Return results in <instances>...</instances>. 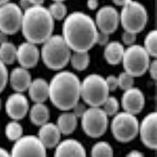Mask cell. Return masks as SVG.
<instances>
[{"mask_svg":"<svg viewBox=\"0 0 157 157\" xmlns=\"http://www.w3.org/2000/svg\"><path fill=\"white\" fill-rule=\"evenodd\" d=\"M62 36L74 52H88L96 44L98 30L89 15L75 11L67 15L62 27Z\"/></svg>","mask_w":157,"mask_h":157,"instance_id":"cell-1","label":"cell"},{"mask_svg":"<svg viewBox=\"0 0 157 157\" xmlns=\"http://www.w3.org/2000/svg\"><path fill=\"white\" fill-rule=\"evenodd\" d=\"M81 98V81L70 71H62L55 74L49 82V98L56 107L68 111Z\"/></svg>","mask_w":157,"mask_h":157,"instance_id":"cell-2","label":"cell"},{"mask_svg":"<svg viewBox=\"0 0 157 157\" xmlns=\"http://www.w3.org/2000/svg\"><path fill=\"white\" fill-rule=\"evenodd\" d=\"M54 29V20L43 5L23 11L21 29L27 41L36 45L43 44L53 35Z\"/></svg>","mask_w":157,"mask_h":157,"instance_id":"cell-3","label":"cell"},{"mask_svg":"<svg viewBox=\"0 0 157 157\" xmlns=\"http://www.w3.org/2000/svg\"><path fill=\"white\" fill-rule=\"evenodd\" d=\"M71 50L61 35H52L43 44L40 55L45 65L50 69H63L70 62Z\"/></svg>","mask_w":157,"mask_h":157,"instance_id":"cell-4","label":"cell"},{"mask_svg":"<svg viewBox=\"0 0 157 157\" xmlns=\"http://www.w3.org/2000/svg\"><path fill=\"white\" fill-rule=\"evenodd\" d=\"M109 94L105 78L101 75L91 74L81 82V97L92 107H100Z\"/></svg>","mask_w":157,"mask_h":157,"instance_id":"cell-5","label":"cell"},{"mask_svg":"<svg viewBox=\"0 0 157 157\" xmlns=\"http://www.w3.org/2000/svg\"><path fill=\"white\" fill-rule=\"evenodd\" d=\"M148 21L147 9L141 3L127 0L120 13V23L125 31L137 34L144 29Z\"/></svg>","mask_w":157,"mask_h":157,"instance_id":"cell-6","label":"cell"},{"mask_svg":"<svg viewBox=\"0 0 157 157\" xmlns=\"http://www.w3.org/2000/svg\"><path fill=\"white\" fill-rule=\"evenodd\" d=\"M150 56L141 45L134 44L125 49L122 59L124 69L134 78L140 77L148 70Z\"/></svg>","mask_w":157,"mask_h":157,"instance_id":"cell-7","label":"cell"},{"mask_svg":"<svg viewBox=\"0 0 157 157\" xmlns=\"http://www.w3.org/2000/svg\"><path fill=\"white\" fill-rule=\"evenodd\" d=\"M139 121L135 115L118 112L111 121V131L115 138L121 143H128L138 134Z\"/></svg>","mask_w":157,"mask_h":157,"instance_id":"cell-8","label":"cell"},{"mask_svg":"<svg viewBox=\"0 0 157 157\" xmlns=\"http://www.w3.org/2000/svg\"><path fill=\"white\" fill-rule=\"evenodd\" d=\"M81 118V126L87 136L98 138L104 134L108 125V116L102 108H87Z\"/></svg>","mask_w":157,"mask_h":157,"instance_id":"cell-9","label":"cell"},{"mask_svg":"<svg viewBox=\"0 0 157 157\" xmlns=\"http://www.w3.org/2000/svg\"><path fill=\"white\" fill-rule=\"evenodd\" d=\"M23 11L14 2L7 1L0 7V32L7 35L17 33L21 27Z\"/></svg>","mask_w":157,"mask_h":157,"instance_id":"cell-10","label":"cell"},{"mask_svg":"<svg viewBox=\"0 0 157 157\" xmlns=\"http://www.w3.org/2000/svg\"><path fill=\"white\" fill-rule=\"evenodd\" d=\"M47 148L37 136H23L15 142L11 157H47Z\"/></svg>","mask_w":157,"mask_h":157,"instance_id":"cell-11","label":"cell"},{"mask_svg":"<svg viewBox=\"0 0 157 157\" xmlns=\"http://www.w3.org/2000/svg\"><path fill=\"white\" fill-rule=\"evenodd\" d=\"M95 22L98 31L110 35L120 24V13L112 6H104L97 11Z\"/></svg>","mask_w":157,"mask_h":157,"instance_id":"cell-12","label":"cell"},{"mask_svg":"<svg viewBox=\"0 0 157 157\" xmlns=\"http://www.w3.org/2000/svg\"><path fill=\"white\" fill-rule=\"evenodd\" d=\"M157 114L151 112L145 116L139 124L138 134L143 144L148 148L155 150L157 147Z\"/></svg>","mask_w":157,"mask_h":157,"instance_id":"cell-13","label":"cell"},{"mask_svg":"<svg viewBox=\"0 0 157 157\" xmlns=\"http://www.w3.org/2000/svg\"><path fill=\"white\" fill-rule=\"evenodd\" d=\"M29 110L27 98L21 93L11 94L6 102V111L13 120L18 121L24 118Z\"/></svg>","mask_w":157,"mask_h":157,"instance_id":"cell-14","label":"cell"},{"mask_svg":"<svg viewBox=\"0 0 157 157\" xmlns=\"http://www.w3.org/2000/svg\"><path fill=\"white\" fill-rule=\"evenodd\" d=\"M121 105L124 111L135 115L139 114L145 105L144 93L134 86L124 91L122 95Z\"/></svg>","mask_w":157,"mask_h":157,"instance_id":"cell-15","label":"cell"},{"mask_svg":"<svg viewBox=\"0 0 157 157\" xmlns=\"http://www.w3.org/2000/svg\"><path fill=\"white\" fill-rule=\"evenodd\" d=\"M40 57V51L35 44L26 41L17 47L16 60L24 68L28 70L36 67Z\"/></svg>","mask_w":157,"mask_h":157,"instance_id":"cell-16","label":"cell"},{"mask_svg":"<svg viewBox=\"0 0 157 157\" xmlns=\"http://www.w3.org/2000/svg\"><path fill=\"white\" fill-rule=\"evenodd\" d=\"M54 157H86L82 144L74 139H67L56 148Z\"/></svg>","mask_w":157,"mask_h":157,"instance_id":"cell-17","label":"cell"},{"mask_svg":"<svg viewBox=\"0 0 157 157\" xmlns=\"http://www.w3.org/2000/svg\"><path fill=\"white\" fill-rule=\"evenodd\" d=\"M61 135L56 124L48 122L40 126L37 137L47 149L56 148L61 142Z\"/></svg>","mask_w":157,"mask_h":157,"instance_id":"cell-18","label":"cell"},{"mask_svg":"<svg viewBox=\"0 0 157 157\" xmlns=\"http://www.w3.org/2000/svg\"><path fill=\"white\" fill-rule=\"evenodd\" d=\"M8 81L16 93H22L28 90L33 79L27 69L18 67L14 68L10 72Z\"/></svg>","mask_w":157,"mask_h":157,"instance_id":"cell-19","label":"cell"},{"mask_svg":"<svg viewBox=\"0 0 157 157\" xmlns=\"http://www.w3.org/2000/svg\"><path fill=\"white\" fill-rule=\"evenodd\" d=\"M28 91L33 101L35 103H44L49 98V83L41 78L33 79Z\"/></svg>","mask_w":157,"mask_h":157,"instance_id":"cell-20","label":"cell"},{"mask_svg":"<svg viewBox=\"0 0 157 157\" xmlns=\"http://www.w3.org/2000/svg\"><path fill=\"white\" fill-rule=\"evenodd\" d=\"M125 48L121 43L117 41H109L105 46L104 56L108 63L117 65L122 62Z\"/></svg>","mask_w":157,"mask_h":157,"instance_id":"cell-21","label":"cell"},{"mask_svg":"<svg viewBox=\"0 0 157 157\" xmlns=\"http://www.w3.org/2000/svg\"><path fill=\"white\" fill-rule=\"evenodd\" d=\"M78 118L72 112L65 111L58 116L56 125L61 134L67 136L75 130Z\"/></svg>","mask_w":157,"mask_h":157,"instance_id":"cell-22","label":"cell"},{"mask_svg":"<svg viewBox=\"0 0 157 157\" xmlns=\"http://www.w3.org/2000/svg\"><path fill=\"white\" fill-rule=\"evenodd\" d=\"M49 108L44 103H35L29 109V118L31 122L37 126L47 123L50 119Z\"/></svg>","mask_w":157,"mask_h":157,"instance_id":"cell-23","label":"cell"},{"mask_svg":"<svg viewBox=\"0 0 157 157\" xmlns=\"http://www.w3.org/2000/svg\"><path fill=\"white\" fill-rule=\"evenodd\" d=\"M17 59V47L10 41L0 44V61L4 64H12Z\"/></svg>","mask_w":157,"mask_h":157,"instance_id":"cell-24","label":"cell"},{"mask_svg":"<svg viewBox=\"0 0 157 157\" xmlns=\"http://www.w3.org/2000/svg\"><path fill=\"white\" fill-rule=\"evenodd\" d=\"M70 62L74 69L83 71L90 64V56L88 52H73Z\"/></svg>","mask_w":157,"mask_h":157,"instance_id":"cell-25","label":"cell"},{"mask_svg":"<svg viewBox=\"0 0 157 157\" xmlns=\"http://www.w3.org/2000/svg\"><path fill=\"white\" fill-rule=\"evenodd\" d=\"M5 134L9 140L15 142L23 136L22 126L18 121L9 122L6 125Z\"/></svg>","mask_w":157,"mask_h":157,"instance_id":"cell-26","label":"cell"},{"mask_svg":"<svg viewBox=\"0 0 157 157\" xmlns=\"http://www.w3.org/2000/svg\"><path fill=\"white\" fill-rule=\"evenodd\" d=\"M91 157H113L114 151L111 145L105 141H100L93 145Z\"/></svg>","mask_w":157,"mask_h":157,"instance_id":"cell-27","label":"cell"},{"mask_svg":"<svg viewBox=\"0 0 157 157\" xmlns=\"http://www.w3.org/2000/svg\"><path fill=\"white\" fill-rule=\"evenodd\" d=\"M48 10L54 20H62L67 17V7L63 1H58L52 2Z\"/></svg>","mask_w":157,"mask_h":157,"instance_id":"cell-28","label":"cell"},{"mask_svg":"<svg viewBox=\"0 0 157 157\" xmlns=\"http://www.w3.org/2000/svg\"><path fill=\"white\" fill-rule=\"evenodd\" d=\"M157 30L150 31L145 37L144 45L143 46L150 56L154 58L157 57Z\"/></svg>","mask_w":157,"mask_h":157,"instance_id":"cell-29","label":"cell"},{"mask_svg":"<svg viewBox=\"0 0 157 157\" xmlns=\"http://www.w3.org/2000/svg\"><path fill=\"white\" fill-rule=\"evenodd\" d=\"M102 106V109L108 117L114 116L118 113L120 103L116 97L109 95Z\"/></svg>","mask_w":157,"mask_h":157,"instance_id":"cell-30","label":"cell"},{"mask_svg":"<svg viewBox=\"0 0 157 157\" xmlns=\"http://www.w3.org/2000/svg\"><path fill=\"white\" fill-rule=\"evenodd\" d=\"M118 81V87L124 91L128 90L134 86V77L126 71L121 72L117 77Z\"/></svg>","mask_w":157,"mask_h":157,"instance_id":"cell-31","label":"cell"},{"mask_svg":"<svg viewBox=\"0 0 157 157\" xmlns=\"http://www.w3.org/2000/svg\"><path fill=\"white\" fill-rule=\"evenodd\" d=\"M9 79V73L6 65L0 61V93H1L7 84Z\"/></svg>","mask_w":157,"mask_h":157,"instance_id":"cell-32","label":"cell"},{"mask_svg":"<svg viewBox=\"0 0 157 157\" xmlns=\"http://www.w3.org/2000/svg\"><path fill=\"white\" fill-rule=\"evenodd\" d=\"M121 38L124 44L129 47L135 44L136 40V34L125 31L122 34Z\"/></svg>","mask_w":157,"mask_h":157,"instance_id":"cell-33","label":"cell"},{"mask_svg":"<svg viewBox=\"0 0 157 157\" xmlns=\"http://www.w3.org/2000/svg\"><path fill=\"white\" fill-rule=\"evenodd\" d=\"M105 81L109 92L114 91L118 87V78L114 75H109L106 77Z\"/></svg>","mask_w":157,"mask_h":157,"instance_id":"cell-34","label":"cell"},{"mask_svg":"<svg viewBox=\"0 0 157 157\" xmlns=\"http://www.w3.org/2000/svg\"><path fill=\"white\" fill-rule=\"evenodd\" d=\"M87 108L84 103L81 102H78L72 108V113L75 115L78 118H81L82 115L86 113Z\"/></svg>","mask_w":157,"mask_h":157,"instance_id":"cell-35","label":"cell"},{"mask_svg":"<svg viewBox=\"0 0 157 157\" xmlns=\"http://www.w3.org/2000/svg\"><path fill=\"white\" fill-rule=\"evenodd\" d=\"M109 42V35L106 33L98 31L97 37L96 44H98L101 46H105Z\"/></svg>","mask_w":157,"mask_h":157,"instance_id":"cell-36","label":"cell"},{"mask_svg":"<svg viewBox=\"0 0 157 157\" xmlns=\"http://www.w3.org/2000/svg\"><path fill=\"white\" fill-rule=\"evenodd\" d=\"M148 70L149 71L151 78L154 80H156L157 77V59H155L153 61H150V64L148 68Z\"/></svg>","mask_w":157,"mask_h":157,"instance_id":"cell-37","label":"cell"},{"mask_svg":"<svg viewBox=\"0 0 157 157\" xmlns=\"http://www.w3.org/2000/svg\"><path fill=\"white\" fill-rule=\"evenodd\" d=\"M99 3L97 0H90L86 2V6L88 8L91 10H94L98 7Z\"/></svg>","mask_w":157,"mask_h":157,"instance_id":"cell-38","label":"cell"},{"mask_svg":"<svg viewBox=\"0 0 157 157\" xmlns=\"http://www.w3.org/2000/svg\"><path fill=\"white\" fill-rule=\"evenodd\" d=\"M126 157H145L143 153L138 150H132L128 153Z\"/></svg>","mask_w":157,"mask_h":157,"instance_id":"cell-39","label":"cell"},{"mask_svg":"<svg viewBox=\"0 0 157 157\" xmlns=\"http://www.w3.org/2000/svg\"><path fill=\"white\" fill-rule=\"evenodd\" d=\"M0 157H11L10 153L4 148L0 147Z\"/></svg>","mask_w":157,"mask_h":157,"instance_id":"cell-40","label":"cell"},{"mask_svg":"<svg viewBox=\"0 0 157 157\" xmlns=\"http://www.w3.org/2000/svg\"><path fill=\"white\" fill-rule=\"evenodd\" d=\"M7 36L8 35L2 33V32H0V44L8 41Z\"/></svg>","mask_w":157,"mask_h":157,"instance_id":"cell-41","label":"cell"},{"mask_svg":"<svg viewBox=\"0 0 157 157\" xmlns=\"http://www.w3.org/2000/svg\"><path fill=\"white\" fill-rule=\"evenodd\" d=\"M127 1V0H117V1H114L113 2L116 6H121L122 7L126 4Z\"/></svg>","mask_w":157,"mask_h":157,"instance_id":"cell-42","label":"cell"},{"mask_svg":"<svg viewBox=\"0 0 157 157\" xmlns=\"http://www.w3.org/2000/svg\"><path fill=\"white\" fill-rule=\"evenodd\" d=\"M8 1H4V0H0V7L6 4Z\"/></svg>","mask_w":157,"mask_h":157,"instance_id":"cell-43","label":"cell"},{"mask_svg":"<svg viewBox=\"0 0 157 157\" xmlns=\"http://www.w3.org/2000/svg\"><path fill=\"white\" fill-rule=\"evenodd\" d=\"M1 105H2V101H1V98H0V109H1Z\"/></svg>","mask_w":157,"mask_h":157,"instance_id":"cell-44","label":"cell"}]
</instances>
